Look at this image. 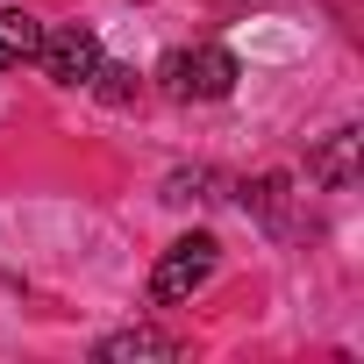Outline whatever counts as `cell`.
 I'll return each mask as SVG.
<instances>
[{
	"label": "cell",
	"mask_w": 364,
	"mask_h": 364,
	"mask_svg": "<svg viewBox=\"0 0 364 364\" xmlns=\"http://www.w3.org/2000/svg\"><path fill=\"white\" fill-rule=\"evenodd\" d=\"M93 357H100V364H171V357H178V336H164V328L136 321V328L100 336V343H93Z\"/></svg>",
	"instance_id": "obj_4"
},
{
	"label": "cell",
	"mask_w": 364,
	"mask_h": 364,
	"mask_svg": "<svg viewBox=\"0 0 364 364\" xmlns=\"http://www.w3.org/2000/svg\"><path fill=\"white\" fill-rule=\"evenodd\" d=\"M215 264H222V243H215L208 229L178 236V243H171V250L157 257V272H150V300H157V307H171V300L200 293V286L215 279Z\"/></svg>",
	"instance_id": "obj_2"
},
{
	"label": "cell",
	"mask_w": 364,
	"mask_h": 364,
	"mask_svg": "<svg viewBox=\"0 0 364 364\" xmlns=\"http://www.w3.org/2000/svg\"><path fill=\"white\" fill-rule=\"evenodd\" d=\"M314 178H321V186H350V178H357V129H336L314 150Z\"/></svg>",
	"instance_id": "obj_6"
},
{
	"label": "cell",
	"mask_w": 364,
	"mask_h": 364,
	"mask_svg": "<svg viewBox=\"0 0 364 364\" xmlns=\"http://www.w3.org/2000/svg\"><path fill=\"white\" fill-rule=\"evenodd\" d=\"M236 79H243V65H236L222 43L171 50V58L157 65V86H164L171 100H229V93H236Z\"/></svg>",
	"instance_id": "obj_1"
},
{
	"label": "cell",
	"mask_w": 364,
	"mask_h": 364,
	"mask_svg": "<svg viewBox=\"0 0 364 364\" xmlns=\"http://www.w3.org/2000/svg\"><path fill=\"white\" fill-rule=\"evenodd\" d=\"M86 86H93V93H100V100H107V107H129V100H136V86H143V79H136V65H107V58H100V72H93V79H86Z\"/></svg>",
	"instance_id": "obj_8"
},
{
	"label": "cell",
	"mask_w": 364,
	"mask_h": 364,
	"mask_svg": "<svg viewBox=\"0 0 364 364\" xmlns=\"http://www.w3.org/2000/svg\"><path fill=\"white\" fill-rule=\"evenodd\" d=\"M43 58V22L29 8H0V72H22Z\"/></svg>",
	"instance_id": "obj_5"
},
{
	"label": "cell",
	"mask_w": 364,
	"mask_h": 364,
	"mask_svg": "<svg viewBox=\"0 0 364 364\" xmlns=\"http://www.w3.org/2000/svg\"><path fill=\"white\" fill-rule=\"evenodd\" d=\"M243 208H250L257 222H272V229H279V222H286V171H264L257 186H243Z\"/></svg>",
	"instance_id": "obj_7"
},
{
	"label": "cell",
	"mask_w": 364,
	"mask_h": 364,
	"mask_svg": "<svg viewBox=\"0 0 364 364\" xmlns=\"http://www.w3.org/2000/svg\"><path fill=\"white\" fill-rule=\"evenodd\" d=\"M58 86H86L93 72H100V36L93 29H79V22H65V29H43V58H36Z\"/></svg>",
	"instance_id": "obj_3"
},
{
	"label": "cell",
	"mask_w": 364,
	"mask_h": 364,
	"mask_svg": "<svg viewBox=\"0 0 364 364\" xmlns=\"http://www.w3.org/2000/svg\"><path fill=\"white\" fill-rule=\"evenodd\" d=\"M200 186H208V171H171V178H164V200H171V208H186V200H208Z\"/></svg>",
	"instance_id": "obj_9"
}]
</instances>
